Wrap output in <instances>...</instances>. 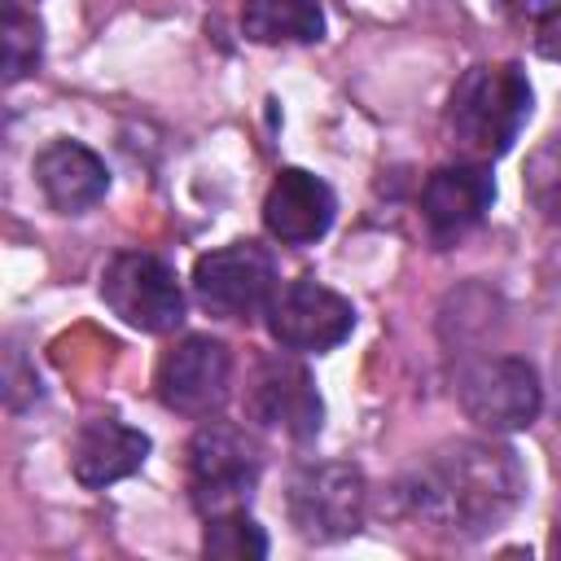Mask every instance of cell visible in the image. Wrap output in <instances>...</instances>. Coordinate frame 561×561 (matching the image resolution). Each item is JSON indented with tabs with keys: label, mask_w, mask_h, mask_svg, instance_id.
Here are the masks:
<instances>
[{
	"label": "cell",
	"mask_w": 561,
	"mask_h": 561,
	"mask_svg": "<svg viewBox=\"0 0 561 561\" xmlns=\"http://www.w3.org/2000/svg\"><path fill=\"white\" fill-rule=\"evenodd\" d=\"M526 500V469L495 438H456L416 460L399 482V504L412 522L447 539H482L504 526Z\"/></svg>",
	"instance_id": "obj_1"
},
{
	"label": "cell",
	"mask_w": 561,
	"mask_h": 561,
	"mask_svg": "<svg viewBox=\"0 0 561 561\" xmlns=\"http://www.w3.org/2000/svg\"><path fill=\"white\" fill-rule=\"evenodd\" d=\"M530 105L535 92L517 61H482L456 79L447 96V131L469 158L491 162L513 149L530 118Z\"/></svg>",
	"instance_id": "obj_2"
},
{
	"label": "cell",
	"mask_w": 561,
	"mask_h": 561,
	"mask_svg": "<svg viewBox=\"0 0 561 561\" xmlns=\"http://www.w3.org/2000/svg\"><path fill=\"white\" fill-rule=\"evenodd\" d=\"M456 403L460 412L486 434H517L530 430L543 412L539 373L517 355L473 359L456 373Z\"/></svg>",
	"instance_id": "obj_3"
},
{
	"label": "cell",
	"mask_w": 561,
	"mask_h": 561,
	"mask_svg": "<svg viewBox=\"0 0 561 561\" xmlns=\"http://www.w3.org/2000/svg\"><path fill=\"white\" fill-rule=\"evenodd\" d=\"M263 456L241 425L206 421L188 443V500L202 517L224 508H245L259 486Z\"/></svg>",
	"instance_id": "obj_4"
},
{
	"label": "cell",
	"mask_w": 561,
	"mask_h": 561,
	"mask_svg": "<svg viewBox=\"0 0 561 561\" xmlns=\"http://www.w3.org/2000/svg\"><path fill=\"white\" fill-rule=\"evenodd\" d=\"M289 522L307 543H337L364 526L368 513V482L346 460L302 465L289 482Z\"/></svg>",
	"instance_id": "obj_5"
},
{
	"label": "cell",
	"mask_w": 561,
	"mask_h": 561,
	"mask_svg": "<svg viewBox=\"0 0 561 561\" xmlns=\"http://www.w3.org/2000/svg\"><path fill=\"white\" fill-rule=\"evenodd\" d=\"M101 298L140 333H175L188 311L175 272L149 250H118L101 272Z\"/></svg>",
	"instance_id": "obj_6"
},
{
	"label": "cell",
	"mask_w": 561,
	"mask_h": 561,
	"mask_svg": "<svg viewBox=\"0 0 561 561\" xmlns=\"http://www.w3.org/2000/svg\"><path fill=\"white\" fill-rule=\"evenodd\" d=\"M276 289V259L259 241H232L193 263V294L219 320L267 316Z\"/></svg>",
	"instance_id": "obj_7"
},
{
	"label": "cell",
	"mask_w": 561,
	"mask_h": 561,
	"mask_svg": "<svg viewBox=\"0 0 561 561\" xmlns=\"http://www.w3.org/2000/svg\"><path fill=\"white\" fill-rule=\"evenodd\" d=\"M232 386V355L219 337L188 333L171 351H162L153 368V394L167 412L188 421H210Z\"/></svg>",
	"instance_id": "obj_8"
},
{
	"label": "cell",
	"mask_w": 561,
	"mask_h": 561,
	"mask_svg": "<svg viewBox=\"0 0 561 561\" xmlns=\"http://www.w3.org/2000/svg\"><path fill=\"white\" fill-rule=\"evenodd\" d=\"M355 329V307L320 280H289L267 307V333L294 355H324Z\"/></svg>",
	"instance_id": "obj_9"
},
{
	"label": "cell",
	"mask_w": 561,
	"mask_h": 561,
	"mask_svg": "<svg viewBox=\"0 0 561 561\" xmlns=\"http://www.w3.org/2000/svg\"><path fill=\"white\" fill-rule=\"evenodd\" d=\"M245 416L263 430L289 434L298 443L320 434L324 403H320V390H316L307 364L294 359V351H280V355H267L254 364V377L245 386Z\"/></svg>",
	"instance_id": "obj_10"
},
{
	"label": "cell",
	"mask_w": 561,
	"mask_h": 561,
	"mask_svg": "<svg viewBox=\"0 0 561 561\" xmlns=\"http://www.w3.org/2000/svg\"><path fill=\"white\" fill-rule=\"evenodd\" d=\"M491 202H495V180L486 162L465 158V162H447L430 171L421 184V219H425L430 241L456 245L486 219Z\"/></svg>",
	"instance_id": "obj_11"
},
{
	"label": "cell",
	"mask_w": 561,
	"mask_h": 561,
	"mask_svg": "<svg viewBox=\"0 0 561 561\" xmlns=\"http://www.w3.org/2000/svg\"><path fill=\"white\" fill-rule=\"evenodd\" d=\"M333 215H337L333 188L302 167H285L263 197V228L280 245H316L333 228Z\"/></svg>",
	"instance_id": "obj_12"
},
{
	"label": "cell",
	"mask_w": 561,
	"mask_h": 561,
	"mask_svg": "<svg viewBox=\"0 0 561 561\" xmlns=\"http://www.w3.org/2000/svg\"><path fill=\"white\" fill-rule=\"evenodd\" d=\"M149 434L118 421V416H92L79 425L75 443H70V473L79 486L101 491L114 486L123 478H131L145 460H149Z\"/></svg>",
	"instance_id": "obj_13"
},
{
	"label": "cell",
	"mask_w": 561,
	"mask_h": 561,
	"mask_svg": "<svg viewBox=\"0 0 561 561\" xmlns=\"http://www.w3.org/2000/svg\"><path fill=\"white\" fill-rule=\"evenodd\" d=\"M35 184L57 215H83L110 193V167L79 140H48L35 153Z\"/></svg>",
	"instance_id": "obj_14"
},
{
	"label": "cell",
	"mask_w": 561,
	"mask_h": 561,
	"mask_svg": "<svg viewBox=\"0 0 561 561\" xmlns=\"http://www.w3.org/2000/svg\"><path fill=\"white\" fill-rule=\"evenodd\" d=\"M241 31L254 44H316L324 35L320 0H245Z\"/></svg>",
	"instance_id": "obj_15"
},
{
	"label": "cell",
	"mask_w": 561,
	"mask_h": 561,
	"mask_svg": "<svg viewBox=\"0 0 561 561\" xmlns=\"http://www.w3.org/2000/svg\"><path fill=\"white\" fill-rule=\"evenodd\" d=\"M202 552L224 557V561H259V557H267V535L245 508H224V513L206 517Z\"/></svg>",
	"instance_id": "obj_16"
},
{
	"label": "cell",
	"mask_w": 561,
	"mask_h": 561,
	"mask_svg": "<svg viewBox=\"0 0 561 561\" xmlns=\"http://www.w3.org/2000/svg\"><path fill=\"white\" fill-rule=\"evenodd\" d=\"M39 57H44V35L35 13L9 0L4 4V83H22L26 75H35Z\"/></svg>",
	"instance_id": "obj_17"
},
{
	"label": "cell",
	"mask_w": 561,
	"mask_h": 561,
	"mask_svg": "<svg viewBox=\"0 0 561 561\" xmlns=\"http://www.w3.org/2000/svg\"><path fill=\"white\" fill-rule=\"evenodd\" d=\"M522 184H526L530 206H535L548 224H561V136L543 140V145L530 153Z\"/></svg>",
	"instance_id": "obj_18"
},
{
	"label": "cell",
	"mask_w": 561,
	"mask_h": 561,
	"mask_svg": "<svg viewBox=\"0 0 561 561\" xmlns=\"http://www.w3.org/2000/svg\"><path fill=\"white\" fill-rule=\"evenodd\" d=\"M513 22H548L561 13V0H495Z\"/></svg>",
	"instance_id": "obj_19"
},
{
	"label": "cell",
	"mask_w": 561,
	"mask_h": 561,
	"mask_svg": "<svg viewBox=\"0 0 561 561\" xmlns=\"http://www.w3.org/2000/svg\"><path fill=\"white\" fill-rule=\"evenodd\" d=\"M548 552L561 557V522H557V530H552V539H548Z\"/></svg>",
	"instance_id": "obj_20"
}]
</instances>
